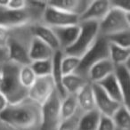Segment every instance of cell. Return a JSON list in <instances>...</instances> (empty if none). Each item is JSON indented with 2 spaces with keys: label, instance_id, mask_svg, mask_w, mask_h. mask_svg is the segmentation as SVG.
<instances>
[{
  "label": "cell",
  "instance_id": "obj_1",
  "mask_svg": "<svg viewBox=\"0 0 130 130\" xmlns=\"http://www.w3.org/2000/svg\"><path fill=\"white\" fill-rule=\"evenodd\" d=\"M0 120L15 130H40L41 105L29 97L18 103H9L0 114Z\"/></svg>",
  "mask_w": 130,
  "mask_h": 130
},
{
  "label": "cell",
  "instance_id": "obj_2",
  "mask_svg": "<svg viewBox=\"0 0 130 130\" xmlns=\"http://www.w3.org/2000/svg\"><path fill=\"white\" fill-rule=\"evenodd\" d=\"M46 6V1H29L25 9L13 10L6 7V1H0V26L11 29L40 23Z\"/></svg>",
  "mask_w": 130,
  "mask_h": 130
},
{
  "label": "cell",
  "instance_id": "obj_3",
  "mask_svg": "<svg viewBox=\"0 0 130 130\" xmlns=\"http://www.w3.org/2000/svg\"><path fill=\"white\" fill-rule=\"evenodd\" d=\"M34 24H26L9 29V39L7 44V53L9 60L17 64H30L29 51L32 40Z\"/></svg>",
  "mask_w": 130,
  "mask_h": 130
},
{
  "label": "cell",
  "instance_id": "obj_4",
  "mask_svg": "<svg viewBox=\"0 0 130 130\" xmlns=\"http://www.w3.org/2000/svg\"><path fill=\"white\" fill-rule=\"evenodd\" d=\"M21 65L8 60L0 67L2 73V83L0 92L2 93L9 103H15L28 97V90L22 86L19 79Z\"/></svg>",
  "mask_w": 130,
  "mask_h": 130
},
{
  "label": "cell",
  "instance_id": "obj_5",
  "mask_svg": "<svg viewBox=\"0 0 130 130\" xmlns=\"http://www.w3.org/2000/svg\"><path fill=\"white\" fill-rule=\"evenodd\" d=\"M80 31L76 42L63 51L66 55L81 58L95 43L99 37V22H80Z\"/></svg>",
  "mask_w": 130,
  "mask_h": 130
},
{
  "label": "cell",
  "instance_id": "obj_6",
  "mask_svg": "<svg viewBox=\"0 0 130 130\" xmlns=\"http://www.w3.org/2000/svg\"><path fill=\"white\" fill-rule=\"evenodd\" d=\"M109 51H110V43L108 39L105 37L99 35L94 45L80 58L79 65L75 73L87 80V73L94 64L103 60L110 59Z\"/></svg>",
  "mask_w": 130,
  "mask_h": 130
},
{
  "label": "cell",
  "instance_id": "obj_7",
  "mask_svg": "<svg viewBox=\"0 0 130 130\" xmlns=\"http://www.w3.org/2000/svg\"><path fill=\"white\" fill-rule=\"evenodd\" d=\"M130 30V12L111 7L99 22V35L108 37L121 31Z\"/></svg>",
  "mask_w": 130,
  "mask_h": 130
},
{
  "label": "cell",
  "instance_id": "obj_8",
  "mask_svg": "<svg viewBox=\"0 0 130 130\" xmlns=\"http://www.w3.org/2000/svg\"><path fill=\"white\" fill-rule=\"evenodd\" d=\"M61 98L55 90L41 105L42 122L40 130H58L61 122Z\"/></svg>",
  "mask_w": 130,
  "mask_h": 130
},
{
  "label": "cell",
  "instance_id": "obj_9",
  "mask_svg": "<svg viewBox=\"0 0 130 130\" xmlns=\"http://www.w3.org/2000/svg\"><path fill=\"white\" fill-rule=\"evenodd\" d=\"M47 2V1H46ZM42 23L50 28L65 27L79 23V18L61 9L53 7L47 4L44 11Z\"/></svg>",
  "mask_w": 130,
  "mask_h": 130
},
{
  "label": "cell",
  "instance_id": "obj_10",
  "mask_svg": "<svg viewBox=\"0 0 130 130\" xmlns=\"http://www.w3.org/2000/svg\"><path fill=\"white\" fill-rule=\"evenodd\" d=\"M55 90V86L51 76L37 78L35 83L28 91V97L42 105Z\"/></svg>",
  "mask_w": 130,
  "mask_h": 130
},
{
  "label": "cell",
  "instance_id": "obj_11",
  "mask_svg": "<svg viewBox=\"0 0 130 130\" xmlns=\"http://www.w3.org/2000/svg\"><path fill=\"white\" fill-rule=\"evenodd\" d=\"M93 88L94 93L96 110H98L101 115L111 118L116 110L122 104L111 99L97 84H93Z\"/></svg>",
  "mask_w": 130,
  "mask_h": 130
},
{
  "label": "cell",
  "instance_id": "obj_12",
  "mask_svg": "<svg viewBox=\"0 0 130 130\" xmlns=\"http://www.w3.org/2000/svg\"><path fill=\"white\" fill-rule=\"evenodd\" d=\"M111 8L110 1L108 0H95L90 1L87 10L79 17L80 22H100L109 13Z\"/></svg>",
  "mask_w": 130,
  "mask_h": 130
},
{
  "label": "cell",
  "instance_id": "obj_13",
  "mask_svg": "<svg viewBox=\"0 0 130 130\" xmlns=\"http://www.w3.org/2000/svg\"><path fill=\"white\" fill-rule=\"evenodd\" d=\"M59 43L60 49L64 51L71 47L76 42L80 31L79 23L65 27L52 28Z\"/></svg>",
  "mask_w": 130,
  "mask_h": 130
},
{
  "label": "cell",
  "instance_id": "obj_14",
  "mask_svg": "<svg viewBox=\"0 0 130 130\" xmlns=\"http://www.w3.org/2000/svg\"><path fill=\"white\" fill-rule=\"evenodd\" d=\"M115 66L110 59H105L94 64L87 73V80L91 84H98L110 75L113 74Z\"/></svg>",
  "mask_w": 130,
  "mask_h": 130
},
{
  "label": "cell",
  "instance_id": "obj_15",
  "mask_svg": "<svg viewBox=\"0 0 130 130\" xmlns=\"http://www.w3.org/2000/svg\"><path fill=\"white\" fill-rule=\"evenodd\" d=\"M47 4L53 7L61 9L79 18L87 10L90 0H64V1H47Z\"/></svg>",
  "mask_w": 130,
  "mask_h": 130
},
{
  "label": "cell",
  "instance_id": "obj_16",
  "mask_svg": "<svg viewBox=\"0 0 130 130\" xmlns=\"http://www.w3.org/2000/svg\"><path fill=\"white\" fill-rule=\"evenodd\" d=\"M97 85L115 102L120 103V104H126L127 106H129V103L125 99L123 92L121 90L114 74L108 76L104 79L100 81Z\"/></svg>",
  "mask_w": 130,
  "mask_h": 130
},
{
  "label": "cell",
  "instance_id": "obj_17",
  "mask_svg": "<svg viewBox=\"0 0 130 130\" xmlns=\"http://www.w3.org/2000/svg\"><path fill=\"white\" fill-rule=\"evenodd\" d=\"M62 57H63V52L61 50H57L54 52L52 58L53 67H52V74H51V77L53 78L54 86H55V89L58 94H59V95L61 96V99L67 95V94H66V92H65L64 88L62 87L63 74H62V71H61V66Z\"/></svg>",
  "mask_w": 130,
  "mask_h": 130
},
{
  "label": "cell",
  "instance_id": "obj_18",
  "mask_svg": "<svg viewBox=\"0 0 130 130\" xmlns=\"http://www.w3.org/2000/svg\"><path fill=\"white\" fill-rule=\"evenodd\" d=\"M78 101V109L83 113L92 111L95 109V101H94V93L93 88V84L87 83L79 90L76 94Z\"/></svg>",
  "mask_w": 130,
  "mask_h": 130
},
{
  "label": "cell",
  "instance_id": "obj_19",
  "mask_svg": "<svg viewBox=\"0 0 130 130\" xmlns=\"http://www.w3.org/2000/svg\"><path fill=\"white\" fill-rule=\"evenodd\" d=\"M33 33L37 38L40 39L51 47L54 51L61 50L59 43L52 28L45 25L42 22L33 25Z\"/></svg>",
  "mask_w": 130,
  "mask_h": 130
},
{
  "label": "cell",
  "instance_id": "obj_20",
  "mask_svg": "<svg viewBox=\"0 0 130 130\" xmlns=\"http://www.w3.org/2000/svg\"><path fill=\"white\" fill-rule=\"evenodd\" d=\"M54 52L49 45L34 37L31 43L29 58L31 61H41V60H50L53 58Z\"/></svg>",
  "mask_w": 130,
  "mask_h": 130
},
{
  "label": "cell",
  "instance_id": "obj_21",
  "mask_svg": "<svg viewBox=\"0 0 130 130\" xmlns=\"http://www.w3.org/2000/svg\"><path fill=\"white\" fill-rule=\"evenodd\" d=\"M119 87L123 92L126 101L129 103L128 97H129V91H130V69L129 63L115 66L113 72Z\"/></svg>",
  "mask_w": 130,
  "mask_h": 130
},
{
  "label": "cell",
  "instance_id": "obj_22",
  "mask_svg": "<svg viewBox=\"0 0 130 130\" xmlns=\"http://www.w3.org/2000/svg\"><path fill=\"white\" fill-rule=\"evenodd\" d=\"M87 83L88 81L85 78L76 73L63 76L62 78V87L67 94H77Z\"/></svg>",
  "mask_w": 130,
  "mask_h": 130
},
{
  "label": "cell",
  "instance_id": "obj_23",
  "mask_svg": "<svg viewBox=\"0 0 130 130\" xmlns=\"http://www.w3.org/2000/svg\"><path fill=\"white\" fill-rule=\"evenodd\" d=\"M109 58L114 64V66L129 63L130 48H124L119 45L110 44Z\"/></svg>",
  "mask_w": 130,
  "mask_h": 130
},
{
  "label": "cell",
  "instance_id": "obj_24",
  "mask_svg": "<svg viewBox=\"0 0 130 130\" xmlns=\"http://www.w3.org/2000/svg\"><path fill=\"white\" fill-rule=\"evenodd\" d=\"M117 130H130L129 106L122 104L111 117Z\"/></svg>",
  "mask_w": 130,
  "mask_h": 130
},
{
  "label": "cell",
  "instance_id": "obj_25",
  "mask_svg": "<svg viewBox=\"0 0 130 130\" xmlns=\"http://www.w3.org/2000/svg\"><path fill=\"white\" fill-rule=\"evenodd\" d=\"M78 109L76 94H67L61 99V120L73 116Z\"/></svg>",
  "mask_w": 130,
  "mask_h": 130
},
{
  "label": "cell",
  "instance_id": "obj_26",
  "mask_svg": "<svg viewBox=\"0 0 130 130\" xmlns=\"http://www.w3.org/2000/svg\"><path fill=\"white\" fill-rule=\"evenodd\" d=\"M100 117L101 114L96 110L82 113L78 130H96L99 124Z\"/></svg>",
  "mask_w": 130,
  "mask_h": 130
},
{
  "label": "cell",
  "instance_id": "obj_27",
  "mask_svg": "<svg viewBox=\"0 0 130 130\" xmlns=\"http://www.w3.org/2000/svg\"><path fill=\"white\" fill-rule=\"evenodd\" d=\"M19 79L22 87L29 91L37 79V76L31 69L30 64L21 66L19 71Z\"/></svg>",
  "mask_w": 130,
  "mask_h": 130
},
{
  "label": "cell",
  "instance_id": "obj_28",
  "mask_svg": "<svg viewBox=\"0 0 130 130\" xmlns=\"http://www.w3.org/2000/svg\"><path fill=\"white\" fill-rule=\"evenodd\" d=\"M30 67L37 78L51 76L52 74V59L35 61L30 62Z\"/></svg>",
  "mask_w": 130,
  "mask_h": 130
},
{
  "label": "cell",
  "instance_id": "obj_29",
  "mask_svg": "<svg viewBox=\"0 0 130 130\" xmlns=\"http://www.w3.org/2000/svg\"><path fill=\"white\" fill-rule=\"evenodd\" d=\"M80 58L74 57V56L66 55L63 54V57L61 60V71L63 76H67L76 72L79 65Z\"/></svg>",
  "mask_w": 130,
  "mask_h": 130
},
{
  "label": "cell",
  "instance_id": "obj_30",
  "mask_svg": "<svg viewBox=\"0 0 130 130\" xmlns=\"http://www.w3.org/2000/svg\"><path fill=\"white\" fill-rule=\"evenodd\" d=\"M105 38L108 39L110 44L119 45L124 48H130V30L121 31Z\"/></svg>",
  "mask_w": 130,
  "mask_h": 130
},
{
  "label": "cell",
  "instance_id": "obj_31",
  "mask_svg": "<svg viewBox=\"0 0 130 130\" xmlns=\"http://www.w3.org/2000/svg\"><path fill=\"white\" fill-rule=\"evenodd\" d=\"M82 113L83 112L80 110H78L73 116L61 120V124L58 127V130H78Z\"/></svg>",
  "mask_w": 130,
  "mask_h": 130
},
{
  "label": "cell",
  "instance_id": "obj_32",
  "mask_svg": "<svg viewBox=\"0 0 130 130\" xmlns=\"http://www.w3.org/2000/svg\"><path fill=\"white\" fill-rule=\"evenodd\" d=\"M96 130H117V128L111 118L101 115Z\"/></svg>",
  "mask_w": 130,
  "mask_h": 130
},
{
  "label": "cell",
  "instance_id": "obj_33",
  "mask_svg": "<svg viewBox=\"0 0 130 130\" xmlns=\"http://www.w3.org/2000/svg\"><path fill=\"white\" fill-rule=\"evenodd\" d=\"M28 0H7L6 1V6L10 9L22 10L28 6Z\"/></svg>",
  "mask_w": 130,
  "mask_h": 130
},
{
  "label": "cell",
  "instance_id": "obj_34",
  "mask_svg": "<svg viewBox=\"0 0 130 130\" xmlns=\"http://www.w3.org/2000/svg\"><path fill=\"white\" fill-rule=\"evenodd\" d=\"M8 39H9V29L0 26V47L1 48H7Z\"/></svg>",
  "mask_w": 130,
  "mask_h": 130
},
{
  "label": "cell",
  "instance_id": "obj_35",
  "mask_svg": "<svg viewBox=\"0 0 130 130\" xmlns=\"http://www.w3.org/2000/svg\"><path fill=\"white\" fill-rule=\"evenodd\" d=\"M110 6L113 8L122 10L125 12H130V1L129 0H119V1H110Z\"/></svg>",
  "mask_w": 130,
  "mask_h": 130
},
{
  "label": "cell",
  "instance_id": "obj_36",
  "mask_svg": "<svg viewBox=\"0 0 130 130\" xmlns=\"http://www.w3.org/2000/svg\"><path fill=\"white\" fill-rule=\"evenodd\" d=\"M9 103H8V100L6 99V97L0 92V114L2 113L6 109V107L8 106Z\"/></svg>",
  "mask_w": 130,
  "mask_h": 130
},
{
  "label": "cell",
  "instance_id": "obj_37",
  "mask_svg": "<svg viewBox=\"0 0 130 130\" xmlns=\"http://www.w3.org/2000/svg\"><path fill=\"white\" fill-rule=\"evenodd\" d=\"M8 60H9V57H8L7 50L0 47V67H1L5 62H6Z\"/></svg>",
  "mask_w": 130,
  "mask_h": 130
},
{
  "label": "cell",
  "instance_id": "obj_38",
  "mask_svg": "<svg viewBox=\"0 0 130 130\" xmlns=\"http://www.w3.org/2000/svg\"><path fill=\"white\" fill-rule=\"evenodd\" d=\"M0 130H15V129L11 127L10 126H8L6 123H4L3 121L0 120Z\"/></svg>",
  "mask_w": 130,
  "mask_h": 130
},
{
  "label": "cell",
  "instance_id": "obj_39",
  "mask_svg": "<svg viewBox=\"0 0 130 130\" xmlns=\"http://www.w3.org/2000/svg\"><path fill=\"white\" fill-rule=\"evenodd\" d=\"M1 83H2V73L0 71V87H1Z\"/></svg>",
  "mask_w": 130,
  "mask_h": 130
}]
</instances>
